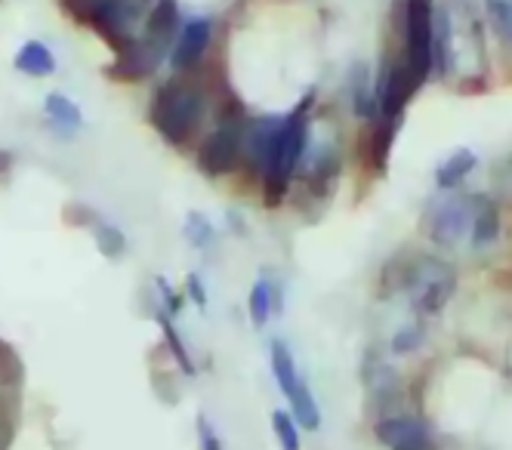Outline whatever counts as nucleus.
<instances>
[{
    "label": "nucleus",
    "instance_id": "1",
    "mask_svg": "<svg viewBox=\"0 0 512 450\" xmlns=\"http://www.w3.org/2000/svg\"><path fill=\"white\" fill-rule=\"evenodd\" d=\"M315 102V90L306 93V99L290 111L287 118H281L272 145H269V155L263 164V179H266V207H278L287 195V185L290 176L297 173L300 161L306 158V148H309V105Z\"/></svg>",
    "mask_w": 512,
    "mask_h": 450
},
{
    "label": "nucleus",
    "instance_id": "2",
    "mask_svg": "<svg viewBox=\"0 0 512 450\" xmlns=\"http://www.w3.org/2000/svg\"><path fill=\"white\" fill-rule=\"evenodd\" d=\"M204 118V90L189 78H173L158 87L149 121L173 145L189 142Z\"/></svg>",
    "mask_w": 512,
    "mask_h": 450
},
{
    "label": "nucleus",
    "instance_id": "3",
    "mask_svg": "<svg viewBox=\"0 0 512 450\" xmlns=\"http://www.w3.org/2000/svg\"><path fill=\"white\" fill-rule=\"evenodd\" d=\"M272 373H275L278 389L290 401V417H294V423L303 426L306 432H318L321 429V410L315 404V395H312L309 383L300 377L297 361H294V355H290L287 343H281V340H272Z\"/></svg>",
    "mask_w": 512,
    "mask_h": 450
},
{
    "label": "nucleus",
    "instance_id": "4",
    "mask_svg": "<svg viewBox=\"0 0 512 450\" xmlns=\"http://www.w3.org/2000/svg\"><path fill=\"white\" fill-rule=\"evenodd\" d=\"M62 10L78 25L93 28L115 53L130 47V22L133 16L124 10L121 0H59Z\"/></svg>",
    "mask_w": 512,
    "mask_h": 450
},
{
    "label": "nucleus",
    "instance_id": "5",
    "mask_svg": "<svg viewBox=\"0 0 512 450\" xmlns=\"http://www.w3.org/2000/svg\"><path fill=\"white\" fill-rule=\"evenodd\" d=\"M457 278L448 262L435 259V256H420L411 266V278H408V290H411V303L420 315H438L448 299L454 296Z\"/></svg>",
    "mask_w": 512,
    "mask_h": 450
},
{
    "label": "nucleus",
    "instance_id": "6",
    "mask_svg": "<svg viewBox=\"0 0 512 450\" xmlns=\"http://www.w3.org/2000/svg\"><path fill=\"white\" fill-rule=\"evenodd\" d=\"M472 229V198L460 195H442L435 198L426 210V225L423 232L442 247L460 244Z\"/></svg>",
    "mask_w": 512,
    "mask_h": 450
},
{
    "label": "nucleus",
    "instance_id": "7",
    "mask_svg": "<svg viewBox=\"0 0 512 450\" xmlns=\"http://www.w3.org/2000/svg\"><path fill=\"white\" fill-rule=\"evenodd\" d=\"M405 25H408V68L414 78L426 84L432 71V41H435V7L432 0H408L405 10Z\"/></svg>",
    "mask_w": 512,
    "mask_h": 450
},
{
    "label": "nucleus",
    "instance_id": "8",
    "mask_svg": "<svg viewBox=\"0 0 512 450\" xmlns=\"http://www.w3.org/2000/svg\"><path fill=\"white\" fill-rule=\"evenodd\" d=\"M244 155V136L241 124H223L216 133L207 136V142L198 152V167L207 176H226L238 167Z\"/></svg>",
    "mask_w": 512,
    "mask_h": 450
},
{
    "label": "nucleus",
    "instance_id": "9",
    "mask_svg": "<svg viewBox=\"0 0 512 450\" xmlns=\"http://www.w3.org/2000/svg\"><path fill=\"white\" fill-rule=\"evenodd\" d=\"M423 84L414 78V71L408 68V62H392L386 71H383V84L374 87V96H377V105L383 111V118H401V111L411 102V96L420 90Z\"/></svg>",
    "mask_w": 512,
    "mask_h": 450
},
{
    "label": "nucleus",
    "instance_id": "10",
    "mask_svg": "<svg viewBox=\"0 0 512 450\" xmlns=\"http://www.w3.org/2000/svg\"><path fill=\"white\" fill-rule=\"evenodd\" d=\"M374 435L389 450H435L429 426L414 417H386L374 426Z\"/></svg>",
    "mask_w": 512,
    "mask_h": 450
},
{
    "label": "nucleus",
    "instance_id": "11",
    "mask_svg": "<svg viewBox=\"0 0 512 450\" xmlns=\"http://www.w3.org/2000/svg\"><path fill=\"white\" fill-rule=\"evenodd\" d=\"M161 62V53L152 47V44H133L127 50L118 53L115 65L108 68L105 74L108 78H115V81H142V78H149V74L155 71V65Z\"/></svg>",
    "mask_w": 512,
    "mask_h": 450
},
{
    "label": "nucleus",
    "instance_id": "12",
    "mask_svg": "<svg viewBox=\"0 0 512 450\" xmlns=\"http://www.w3.org/2000/svg\"><path fill=\"white\" fill-rule=\"evenodd\" d=\"M210 22L207 19H189L186 25H182V34H179V41L173 47V56H170V65L176 71H189L201 56L204 50L210 47Z\"/></svg>",
    "mask_w": 512,
    "mask_h": 450
},
{
    "label": "nucleus",
    "instance_id": "13",
    "mask_svg": "<svg viewBox=\"0 0 512 450\" xmlns=\"http://www.w3.org/2000/svg\"><path fill=\"white\" fill-rule=\"evenodd\" d=\"M500 235V210L491 198H472V241L491 244Z\"/></svg>",
    "mask_w": 512,
    "mask_h": 450
},
{
    "label": "nucleus",
    "instance_id": "14",
    "mask_svg": "<svg viewBox=\"0 0 512 450\" xmlns=\"http://www.w3.org/2000/svg\"><path fill=\"white\" fill-rule=\"evenodd\" d=\"M475 155L469 152V148H460V152H454L448 161H442L438 164V170H435V182H438V189H445V192H451V189H457V185L475 170Z\"/></svg>",
    "mask_w": 512,
    "mask_h": 450
},
{
    "label": "nucleus",
    "instance_id": "15",
    "mask_svg": "<svg viewBox=\"0 0 512 450\" xmlns=\"http://www.w3.org/2000/svg\"><path fill=\"white\" fill-rule=\"evenodd\" d=\"M16 68L22 74H38V78H50L56 71V59L41 41H25L22 50L16 53Z\"/></svg>",
    "mask_w": 512,
    "mask_h": 450
},
{
    "label": "nucleus",
    "instance_id": "16",
    "mask_svg": "<svg viewBox=\"0 0 512 450\" xmlns=\"http://www.w3.org/2000/svg\"><path fill=\"white\" fill-rule=\"evenodd\" d=\"M44 111H47V118L59 127V133H75L84 124L81 108L71 102L68 96H62V93H50L47 102H44Z\"/></svg>",
    "mask_w": 512,
    "mask_h": 450
},
{
    "label": "nucleus",
    "instance_id": "17",
    "mask_svg": "<svg viewBox=\"0 0 512 450\" xmlns=\"http://www.w3.org/2000/svg\"><path fill=\"white\" fill-rule=\"evenodd\" d=\"M398 127H401V118H383L371 136V164L377 173H386V167H389V155H392V142H395Z\"/></svg>",
    "mask_w": 512,
    "mask_h": 450
},
{
    "label": "nucleus",
    "instance_id": "18",
    "mask_svg": "<svg viewBox=\"0 0 512 450\" xmlns=\"http://www.w3.org/2000/svg\"><path fill=\"white\" fill-rule=\"evenodd\" d=\"M352 108H355V115H361V118H377L380 115V105H377L374 87L368 84V71H364V65H358L352 71Z\"/></svg>",
    "mask_w": 512,
    "mask_h": 450
},
{
    "label": "nucleus",
    "instance_id": "19",
    "mask_svg": "<svg viewBox=\"0 0 512 450\" xmlns=\"http://www.w3.org/2000/svg\"><path fill=\"white\" fill-rule=\"evenodd\" d=\"M22 383H25V361H22V355L10 343L0 340V386L10 389V392H19Z\"/></svg>",
    "mask_w": 512,
    "mask_h": 450
},
{
    "label": "nucleus",
    "instance_id": "20",
    "mask_svg": "<svg viewBox=\"0 0 512 450\" xmlns=\"http://www.w3.org/2000/svg\"><path fill=\"white\" fill-rule=\"evenodd\" d=\"M158 324H161V330H164V340H167V349L173 352V358H176V364L182 367V373L186 377H195L198 373V367H195V361H192V355H189V349L182 346V340H179V333H176V327L170 324V315L161 309L158 312Z\"/></svg>",
    "mask_w": 512,
    "mask_h": 450
},
{
    "label": "nucleus",
    "instance_id": "21",
    "mask_svg": "<svg viewBox=\"0 0 512 450\" xmlns=\"http://www.w3.org/2000/svg\"><path fill=\"white\" fill-rule=\"evenodd\" d=\"M93 235H96V244H99V253L108 256V259H118L127 253V238L118 225H108V222H96L93 225Z\"/></svg>",
    "mask_w": 512,
    "mask_h": 450
},
{
    "label": "nucleus",
    "instance_id": "22",
    "mask_svg": "<svg viewBox=\"0 0 512 450\" xmlns=\"http://www.w3.org/2000/svg\"><path fill=\"white\" fill-rule=\"evenodd\" d=\"M247 309H250L253 327H266V321H269V315H272V309H275V306H272V284H269V281H256V284H253Z\"/></svg>",
    "mask_w": 512,
    "mask_h": 450
},
{
    "label": "nucleus",
    "instance_id": "23",
    "mask_svg": "<svg viewBox=\"0 0 512 450\" xmlns=\"http://www.w3.org/2000/svg\"><path fill=\"white\" fill-rule=\"evenodd\" d=\"M176 25H179V4L176 0H158L152 10V19H149V34L161 41V37H167Z\"/></svg>",
    "mask_w": 512,
    "mask_h": 450
},
{
    "label": "nucleus",
    "instance_id": "24",
    "mask_svg": "<svg viewBox=\"0 0 512 450\" xmlns=\"http://www.w3.org/2000/svg\"><path fill=\"white\" fill-rule=\"evenodd\" d=\"M272 429H275V438H278L281 450H300V426L294 423V417H290L287 410H275Z\"/></svg>",
    "mask_w": 512,
    "mask_h": 450
},
{
    "label": "nucleus",
    "instance_id": "25",
    "mask_svg": "<svg viewBox=\"0 0 512 450\" xmlns=\"http://www.w3.org/2000/svg\"><path fill=\"white\" fill-rule=\"evenodd\" d=\"M16 438V401L10 404V395L0 392V450H10Z\"/></svg>",
    "mask_w": 512,
    "mask_h": 450
},
{
    "label": "nucleus",
    "instance_id": "26",
    "mask_svg": "<svg viewBox=\"0 0 512 450\" xmlns=\"http://www.w3.org/2000/svg\"><path fill=\"white\" fill-rule=\"evenodd\" d=\"M182 235L192 241V247H207L213 238V225L201 213H189L186 225H182Z\"/></svg>",
    "mask_w": 512,
    "mask_h": 450
},
{
    "label": "nucleus",
    "instance_id": "27",
    "mask_svg": "<svg viewBox=\"0 0 512 450\" xmlns=\"http://www.w3.org/2000/svg\"><path fill=\"white\" fill-rule=\"evenodd\" d=\"M485 7L494 19V28L500 31L503 41H509V31H512V0H485Z\"/></svg>",
    "mask_w": 512,
    "mask_h": 450
},
{
    "label": "nucleus",
    "instance_id": "28",
    "mask_svg": "<svg viewBox=\"0 0 512 450\" xmlns=\"http://www.w3.org/2000/svg\"><path fill=\"white\" fill-rule=\"evenodd\" d=\"M420 346H423V327H405V330H398L395 340H392V352L395 355H411Z\"/></svg>",
    "mask_w": 512,
    "mask_h": 450
},
{
    "label": "nucleus",
    "instance_id": "29",
    "mask_svg": "<svg viewBox=\"0 0 512 450\" xmlns=\"http://www.w3.org/2000/svg\"><path fill=\"white\" fill-rule=\"evenodd\" d=\"M195 426H198V441H201V450H223V441H219L216 429L210 426V420H207L204 414H198Z\"/></svg>",
    "mask_w": 512,
    "mask_h": 450
},
{
    "label": "nucleus",
    "instance_id": "30",
    "mask_svg": "<svg viewBox=\"0 0 512 450\" xmlns=\"http://www.w3.org/2000/svg\"><path fill=\"white\" fill-rule=\"evenodd\" d=\"M96 219H99V216H96L90 207H84V204H68V207H65V222H68V225H87V229H93Z\"/></svg>",
    "mask_w": 512,
    "mask_h": 450
},
{
    "label": "nucleus",
    "instance_id": "31",
    "mask_svg": "<svg viewBox=\"0 0 512 450\" xmlns=\"http://www.w3.org/2000/svg\"><path fill=\"white\" fill-rule=\"evenodd\" d=\"M155 284H158V290H161V296H164V303H167V315H176V312L182 309V296L167 284V278H155Z\"/></svg>",
    "mask_w": 512,
    "mask_h": 450
},
{
    "label": "nucleus",
    "instance_id": "32",
    "mask_svg": "<svg viewBox=\"0 0 512 450\" xmlns=\"http://www.w3.org/2000/svg\"><path fill=\"white\" fill-rule=\"evenodd\" d=\"M189 296L195 299V306H198V309L207 306V296H204V287H201V278H198V275H189Z\"/></svg>",
    "mask_w": 512,
    "mask_h": 450
},
{
    "label": "nucleus",
    "instance_id": "33",
    "mask_svg": "<svg viewBox=\"0 0 512 450\" xmlns=\"http://www.w3.org/2000/svg\"><path fill=\"white\" fill-rule=\"evenodd\" d=\"M10 164H13V158H10L7 152H0V173H4V170H10Z\"/></svg>",
    "mask_w": 512,
    "mask_h": 450
}]
</instances>
